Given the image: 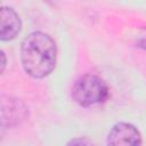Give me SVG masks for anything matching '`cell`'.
Masks as SVG:
<instances>
[{
    "mask_svg": "<svg viewBox=\"0 0 146 146\" xmlns=\"http://www.w3.org/2000/svg\"><path fill=\"white\" fill-rule=\"evenodd\" d=\"M56 43L43 32H32L22 42V64L32 78L41 79L49 75L56 66Z\"/></svg>",
    "mask_w": 146,
    "mask_h": 146,
    "instance_id": "6da1fadb",
    "label": "cell"
},
{
    "mask_svg": "<svg viewBox=\"0 0 146 146\" xmlns=\"http://www.w3.org/2000/svg\"><path fill=\"white\" fill-rule=\"evenodd\" d=\"M72 97L80 106H92L104 103L108 98V87L99 76L95 74H84L74 82Z\"/></svg>",
    "mask_w": 146,
    "mask_h": 146,
    "instance_id": "7a4b0ae2",
    "label": "cell"
},
{
    "mask_svg": "<svg viewBox=\"0 0 146 146\" xmlns=\"http://www.w3.org/2000/svg\"><path fill=\"white\" fill-rule=\"evenodd\" d=\"M107 146H141L140 132L130 123H116L108 132Z\"/></svg>",
    "mask_w": 146,
    "mask_h": 146,
    "instance_id": "3957f363",
    "label": "cell"
},
{
    "mask_svg": "<svg viewBox=\"0 0 146 146\" xmlns=\"http://www.w3.org/2000/svg\"><path fill=\"white\" fill-rule=\"evenodd\" d=\"M29 115V110L25 104L14 97H1V125L14 127L24 121Z\"/></svg>",
    "mask_w": 146,
    "mask_h": 146,
    "instance_id": "277c9868",
    "label": "cell"
},
{
    "mask_svg": "<svg viewBox=\"0 0 146 146\" xmlns=\"http://www.w3.org/2000/svg\"><path fill=\"white\" fill-rule=\"evenodd\" d=\"M22 29V22L18 14L9 7L1 8V24L0 38L2 41L13 40Z\"/></svg>",
    "mask_w": 146,
    "mask_h": 146,
    "instance_id": "5b68a950",
    "label": "cell"
},
{
    "mask_svg": "<svg viewBox=\"0 0 146 146\" xmlns=\"http://www.w3.org/2000/svg\"><path fill=\"white\" fill-rule=\"evenodd\" d=\"M66 146H95L94 143L86 138V137H79V138H74L72 140H70Z\"/></svg>",
    "mask_w": 146,
    "mask_h": 146,
    "instance_id": "8992f818",
    "label": "cell"
},
{
    "mask_svg": "<svg viewBox=\"0 0 146 146\" xmlns=\"http://www.w3.org/2000/svg\"><path fill=\"white\" fill-rule=\"evenodd\" d=\"M2 55V67H1V72H3V68H5V65H6V57H5V54L1 52Z\"/></svg>",
    "mask_w": 146,
    "mask_h": 146,
    "instance_id": "52a82bcc",
    "label": "cell"
}]
</instances>
